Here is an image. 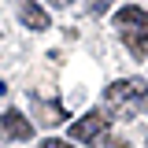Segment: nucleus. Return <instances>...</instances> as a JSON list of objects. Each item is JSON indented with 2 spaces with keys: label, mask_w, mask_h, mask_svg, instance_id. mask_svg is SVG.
Masks as SVG:
<instances>
[{
  "label": "nucleus",
  "mask_w": 148,
  "mask_h": 148,
  "mask_svg": "<svg viewBox=\"0 0 148 148\" xmlns=\"http://www.w3.org/2000/svg\"><path fill=\"white\" fill-rule=\"evenodd\" d=\"M148 100V82L141 78H119L104 89V111L119 119H133V111Z\"/></svg>",
  "instance_id": "nucleus-2"
},
{
  "label": "nucleus",
  "mask_w": 148,
  "mask_h": 148,
  "mask_svg": "<svg viewBox=\"0 0 148 148\" xmlns=\"http://www.w3.org/2000/svg\"><path fill=\"white\" fill-rule=\"evenodd\" d=\"M34 111H37V122H41V126H56V122L67 119V111L59 108V104H45L41 96H34Z\"/></svg>",
  "instance_id": "nucleus-6"
},
{
  "label": "nucleus",
  "mask_w": 148,
  "mask_h": 148,
  "mask_svg": "<svg viewBox=\"0 0 148 148\" xmlns=\"http://www.w3.org/2000/svg\"><path fill=\"white\" fill-rule=\"evenodd\" d=\"M18 11V22L22 26H30V30H48V15L41 11V4L37 0H11Z\"/></svg>",
  "instance_id": "nucleus-5"
},
{
  "label": "nucleus",
  "mask_w": 148,
  "mask_h": 148,
  "mask_svg": "<svg viewBox=\"0 0 148 148\" xmlns=\"http://www.w3.org/2000/svg\"><path fill=\"white\" fill-rule=\"evenodd\" d=\"M0 92H4V82H0Z\"/></svg>",
  "instance_id": "nucleus-11"
},
{
  "label": "nucleus",
  "mask_w": 148,
  "mask_h": 148,
  "mask_svg": "<svg viewBox=\"0 0 148 148\" xmlns=\"http://www.w3.org/2000/svg\"><path fill=\"white\" fill-rule=\"evenodd\" d=\"M34 137V122L22 115V111H4L0 115V141H30Z\"/></svg>",
  "instance_id": "nucleus-4"
},
{
  "label": "nucleus",
  "mask_w": 148,
  "mask_h": 148,
  "mask_svg": "<svg viewBox=\"0 0 148 148\" xmlns=\"http://www.w3.org/2000/svg\"><path fill=\"white\" fill-rule=\"evenodd\" d=\"M41 148H71V141H59V137H45Z\"/></svg>",
  "instance_id": "nucleus-8"
},
{
  "label": "nucleus",
  "mask_w": 148,
  "mask_h": 148,
  "mask_svg": "<svg viewBox=\"0 0 148 148\" xmlns=\"http://www.w3.org/2000/svg\"><path fill=\"white\" fill-rule=\"evenodd\" d=\"M108 148H130V141H108Z\"/></svg>",
  "instance_id": "nucleus-9"
},
{
  "label": "nucleus",
  "mask_w": 148,
  "mask_h": 148,
  "mask_svg": "<svg viewBox=\"0 0 148 148\" xmlns=\"http://www.w3.org/2000/svg\"><path fill=\"white\" fill-rule=\"evenodd\" d=\"M48 4H52V8H67L71 0H48Z\"/></svg>",
  "instance_id": "nucleus-10"
},
{
  "label": "nucleus",
  "mask_w": 148,
  "mask_h": 148,
  "mask_svg": "<svg viewBox=\"0 0 148 148\" xmlns=\"http://www.w3.org/2000/svg\"><path fill=\"white\" fill-rule=\"evenodd\" d=\"M111 26H115L119 41L130 48L133 59H145V56H148V11H145V8H137V4L119 8L115 18H111Z\"/></svg>",
  "instance_id": "nucleus-1"
},
{
  "label": "nucleus",
  "mask_w": 148,
  "mask_h": 148,
  "mask_svg": "<svg viewBox=\"0 0 148 148\" xmlns=\"http://www.w3.org/2000/svg\"><path fill=\"white\" fill-rule=\"evenodd\" d=\"M145 108H148V100H145Z\"/></svg>",
  "instance_id": "nucleus-12"
},
{
  "label": "nucleus",
  "mask_w": 148,
  "mask_h": 148,
  "mask_svg": "<svg viewBox=\"0 0 148 148\" xmlns=\"http://www.w3.org/2000/svg\"><path fill=\"white\" fill-rule=\"evenodd\" d=\"M111 126V119H108V111H89V115H82V119H74V126H71V137L74 141H82V145H92V141H100L104 133H108Z\"/></svg>",
  "instance_id": "nucleus-3"
},
{
  "label": "nucleus",
  "mask_w": 148,
  "mask_h": 148,
  "mask_svg": "<svg viewBox=\"0 0 148 148\" xmlns=\"http://www.w3.org/2000/svg\"><path fill=\"white\" fill-rule=\"evenodd\" d=\"M111 8V0H89V15H104Z\"/></svg>",
  "instance_id": "nucleus-7"
}]
</instances>
